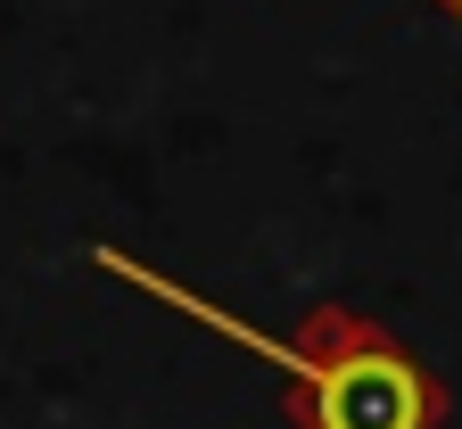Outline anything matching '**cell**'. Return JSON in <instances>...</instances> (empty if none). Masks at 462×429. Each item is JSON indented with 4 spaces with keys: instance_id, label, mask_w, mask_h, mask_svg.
<instances>
[{
    "instance_id": "obj_1",
    "label": "cell",
    "mask_w": 462,
    "mask_h": 429,
    "mask_svg": "<svg viewBox=\"0 0 462 429\" xmlns=\"http://www.w3.org/2000/svg\"><path fill=\"white\" fill-rule=\"evenodd\" d=\"M91 256H99V273L133 281L141 297L173 305V314L223 331L231 347H248L256 363L289 372V380H298V396H289V421H298V429H438V413H446L438 380H430L388 331H364V322L338 314V347H330V355H306V347H289V339L240 322L231 305H207L199 289H182L173 273H157V265H141V256H125V248H91Z\"/></svg>"
},
{
    "instance_id": "obj_2",
    "label": "cell",
    "mask_w": 462,
    "mask_h": 429,
    "mask_svg": "<svg viewBox=\"0 0 462 429\" xmlns=\"http://www.w3.org/2000/svg\"><path fill=\"white\" fill-rule=\"evenodd\" d=\"M446 17H454V25H462V0H446Z\"/></svg>"
}]
</instances>
